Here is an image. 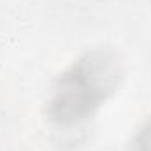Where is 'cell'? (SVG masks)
Here are the masks:
<instances>
[{
	"label": "cell",
	"mask_w": 151,
	"mask_h": 151,
	"mask_svg": "<svg viewBox=\"0 0 151 151\" xmlns=\"http://www.w3.org/2000/svg\"><path fill=\"white\" fill-rule=\"evenodd\" d=\"M123 77V65L109 49L81 56L60 76L51 90L46 114L58 127H76L99 111Z\"/></svg>",
	"instance_id": "6da1fadb"
},
{
	"label": "cell",
	"mask_w": 151,
	"mask_h": 151,
	"mask_svg": "<svg viewBox=\"0 0 151 151\" xmlns=\"http://www.w3.org/2000/svg\"><path fill=\"white\" fill-rule=\"evenodd\" d=\"M128 151H151V118L135 132Z\"/></svg>",
	"instance_id": "7a4b0ae2"
}]
</instances>
